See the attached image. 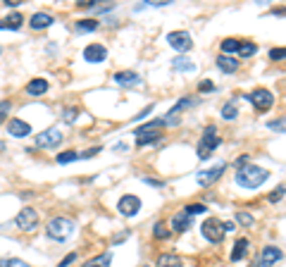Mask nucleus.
<instances>
[{
    "mask_svg": "<svg viewBox=\"0 0 286 267\" xmlns=\"http://www.w3.org/2000/svg\"><path fill=\"white\" fill-rule=\"evenodd\" d=\"M269 179V172L258 165H243L236 169V184L243 189H260Z\"/></svg>",
    "mask_w": 286,
    "mask_h": 267,
    "instance_id": "nucleus-1",
    "label": "nucleus"
},
{
    "mask_svg": "<svg viewBox=\"0 0 286 267\" xmlns=\"http://www.w3.org/2000/svg\"><path fill=\"white\" fill-rule=\"evenodd\" d=\"M162 127H165L162 120L146 122L143 127H138V129H136V146H151V143H155V141H160Z\"/></svg>",
    "mask_w": 286,
    "mask_h": 267,
    "instance_id": "nucleus-2",
    "label": "nucleus"
},
{
    "mask_svg": "<svg viewBox=\"0 0 286 267\" xmlns=\"http://www.w3.org/2000/svg\"><path fill=\"white\" fill-rule=\"evenodd\" d=\"M48 236L55 241H67L74 234V220L69 217H55V220L48 222Z\"/></svg>",
    "mask_w": 286,
    "mask_h": 267,
    "instance_id": "nucleus-3",
    "label": "nucleus"
},
{
    "mask_svg": "<svg viewBox=\"0 0 286 267\" xmlns=\"http://www.w3.org/2000/svg\"><path fill=\"white\" fill-rule=\"evenodd\" d=\"M217 146H220L217 129H214L212 124H207L205 131H203V136H200V143H198V157H200V160H207V157L212 155V150Z\"/></svg>",
    "mask_w": 286,
    "mask_h": 267,
    "instance_id": "nucleus-4",
    "label": "nucleus"
},
{
    "mask_svg": "<svg viewBox=\"0 0 286 267\" xmlns=\"http://www.w3.org/2000/svg\"><path fill=\"white\" fill-rule=\"evenodd\" d=\"M200 234H203L210 243H220V241L224 239V222L217 220V217H207V220L200 224Z\"/></svg>",
    "mask_w": 286,
    "mask_h": 267,
    "instance_id": "nucleus-5",
    "label": "nucleus"
},
{
    "mask_svg": "<svg viewBox=\"0 0 286 267\" xmlns=\"http://www.w3.org/2000/svg\"><path fill=\"white\" fill-rule=\"evenodd\" d=\"M255 108H258V112H267L272 105H274V93L267 91V88H255L253 93H248L246 96Z\"/></svg>",
    "mask_w": 286,
    "mask_h": 267,
    "instance_id": "nucleus-6",
    "label": "nucleus"
},
{
    "mask_svg": "<svg viewBox=\"0 0 286 267\" xmlns=\"http://www.w3.org/2000/svg\"><path fill=\"white\" fill-rule=\"evenodd\" d=\"M117 210L119 215H124V217H134L136 212L141 210V198L138 196H131V194H124L117 203Z\"/></svg>",
    "mask_w": 286,
    "mask_h": 267,
    "instance_id": "nucleus-7",
    "label": "nucleus"
},
{
    "mask_svg": "<svg viewBox=\"0 0 286 267\" xmlns=\"http://www.w3.org/2000/svg\"><path fill=\"white\" fill-rule=\"evenodd\" d=\"M167 43L179 53H186V50L193 48V41H191L188 31H172V34H167Z\"/></svg>",
    "mask_w": 286,
    "mask_h": 267,
    "instance_id": "nucleus-8",
    "label": "nucleus"
},
{
    "mask_svg": "<svg viewBox=\"0 0 286 267\" xmlns=\"http://www.w3.org/2000/svg\"><path fill=\"white\" fill-rule=\"evenodd\" d=\"M15 222H17V227L22 231H34L36 227H38V212H36L34 208H24V210H19Z\"/></svg>",
    "mask_w": 286,
    "mask_h": 267,
    "instance_id": "nucleus-9",
    "label": "nucleus"
},
{
    "mask_svg": "<svg viewBox=\"0 0 286 267\" xmlns=\"http://www.w3.org/2000/svg\"><path fill=\"white\" fill-rule=\"evenodd\" d=\"M62 138L64 136H62V131L60 129H45L36 136V146L38 148H55V146L62 143Z\"/></svg>",
    "mask_w": 286,
    "mask_h": 267,
    "instance_id": "nucleus-10",
    "label": "nucleus"
},
{
    "mask_svg": "<svg viewBox=\"0 0 286 267\" xmlns=\"http://www.w3.org/2000/svg\"><path fill=\"white\" fill-rule=\"evenodd\" d=\"M84 60H86V62H93V65L105 62L107 60V48L103 46V43H91V46L84 48Z\"/></svg>",
    "mask_w": 286,
    "mask_h": 267,
    "instance_id": "nucleus-11",
    "label": "nucleus"
},
{
    "mask_svg": "<svg viewBox=\"0 0 286 267\" xmlns=\"http://www.w3.org/2000/svg\"><path fill=\"white\" fill-rule=\"evenodd\" d=\"M224 169H227V165L220 162V165H214V167H210V169H205V172H200V174H198V184H200V186L214 184V182L224 174Z\"/></svg>",
    "mask_w": 286,
    "mask_h": 267,
    "instance_id": "nucleus-12",
    "label": "nucleus"
},
{
    "mask_svg": "<svg viewBox=\"0 0 286 267\" xmlns=\"http://www.w3.org/2000/svg\"><path fill=\"white\" fill-rule=\"evenodd\" d=\"M281 248H277V246H267V248H262V253H260V267H272L277 265L279 260H281Z\"/></svg>",
    "mask_w": 286,
    "mask_h": 267,
    "instance_id": "nucleus-13",
    "label": "nucleus"
},
{
    "mask_svg": "<svg viewBox=\"0 0 286 267\" xmlns=\"http://www.w3.org/2000/svg\"><path fill=\"white\" fill-rule=\"evenodd\" d=\"M8 129H10V136H15V138H24V136H29L31 134V124L29 122H24V120H10L8 122Z\"/></svg>",
    "mask_w": 286,
    "mask_h": 267,
    "instance_id": "nucleus-14",
    "label": "nucleus"
},
{
    "mask_svg": "<svg viewBox=\"0 0 286 267\" xmlns=\"http://www.w3.org/2000/svg\"><path fill=\"white\" fill-rule=\"evenodd\" d=\"M191 224H193V217L186 215L184 210L177 212V215L172 217V229H174V231H188V229H191Z\"/></svg>",
    "mask_w": 286,
    "mask_h": 267,
    "instance_id": "nucleus-15",
    "label": "nucleus"
},
{
    "mask_svg": "<svg viewBox=\"0 0 286 267\" xmlns=\"http://www.w3.org/2000/svg\"><path fill=\"white\" fill-rule=\"evenodd\" d=\"M50 24H53V17H50L48 12H36V15H31V19H29V27L36 29V31L48 29Z\"/></svg>",
    "mask_w": 286,
    "mask_h": 267,
    "instance_id": "nucleus-16",
    "label": "nucleus"
},
{
    "mask_svg": "<svg viewBox=\"0 0 286 267\" xmlns=\"http://www.w3.org/2000/svg\"><path fill=\"white\" fill-rule=\"evenodd\" d=\"M115 81L122 83V86H138V83H141V76L136 72H117Z\"/></svg>",
    "mask_w": 286,
    "mask_h": 267,
    "instance_id": "nucleus-17",
    "label": "nucleus"
},
{
    "mask_svg": "<svg viewBox=\"0 0 286 267\" xmlns=\"http://www.w3.org/2000/svg\"><path fill=\"white\" fill-rule=\"evenodd\" d=\"M217 67H220V72L232 74L239 69V60H234V57H229V55H220L217 57Z\"/></svg>",
    "mask_w": 286,
    "mask_h": 267,
    "instance_id": "nucleus-18",
    "label": "nucleus"
},
{
    "mask_svg": "<svg viewBox=\"0 0 286 267\" xmlns=\"http://www.w3.org/2000/svg\"><path fill=\"white\" fill-rule=\"evenodd\" d=\"M45 91H48V79H31L27 86L29 96H43Z\"/></svg>",
    "mask_w": 286,
    "mask_h": 267,
    "instance_id": "nucleus-19",
    "label": "nucleus"
},
{
    "mask_svg": "<svg viewBox=\"0 0 286 267\" xmlns=\"http://www.w3.org/2000/svg\"><path fill=\"white\" fill-rule=\"evenodd\" d=\"M248 255V239H239L234 243V250H232V260L234 262H239Z\"/></svg>",
    "mask_w": 286,
    "mask_h": 267,
    "instance_id": "nucleus-20",
    "label": "nucleus"
},
{
    "mask_svg": "<svg viewBox=\"0 0 286 267\" xmlns=\"http://www.w3.org/2000/svg\"><path fill=\"white\" fill-rule=\"evenodd\" d=\"M158 267H184V260L174 255V253H165L158 258Z\"/></svg>",
    "mask_w": 286,
    "mask_h": 267,
    "instance_id": "nucleus-21",
    "label": "nucleus"
},
{
    "mask_svg": "<svg viewBox=\"0 0 286 267\" xmlns=\"http://www.w3.org/2000/svg\"><path fill=\"white\" fill-rule=\"evenodd\" d=\"M110 262H112V253H100L96 258L86 260L84 267H110Z\"/></svg>",
    "mask_w": 286,
    "mask_h": 267,
    "instance_id": "nucleus-22",
    "label": "nucleus"
},
{
    "mask_svg": "<svg viewBox=\"0 0 286 267\" xmlns=\"http://www.w3.org/2000/svg\"><path fill=\"white\" fill-rule=\"evenodd\" d=\"M22 22H24V17H22L19 12H12V15H8V17L0 22V29H19Z\"/></svg>",
    "mask_w": 286,
    "mask_h": 267,
    "instance_id": "nucleus-23",
    "label": "nucleus"
},
{
    "mask_svg": "<svg viewBox=\"0 0 286 267\" xmlns=\"http://www.w3.org/2000/svg\"><path fill=\"white\" fill-rule=\"evenodd\" d=\"M172 67H174L177 72H193V69H196V65H193L188 57H181V55L172 60Z\"/></svg>",
    "mask_w": 286,
    "mask_h": 267,
    "instance_id": "nucleus-24",
    "label": "nucleus"
},
{
    "mask_svg": "<svg viewBox=\"0 0 286 267\" xmlns=\"http://www.w3.org/2000/svg\"><path fill=\"white\" fill-rule=\"evenodd\" d=\"M255 50H258V46H255V43L243 41V43H239V50H236V53H239V57H250Z\"/></svg>",
    "mask_w": 286,
    "mask_h": 267,
    "instance_id": "nucleus-25",
    "label": "nucleus"
},
{
    "mask_svg": "<svg viewBox=\"0 0 286 267\" xmlns=\"http://www.w3.org/2000/svg\"><path fill=\"white\" fill-rule=\"evenodd\" d=\"M153 234H155V239H170L172 231L167 229V224H165V222H158V224L153 227Z\"/></svg>",
    "mask_w": 286,
    "mask_h": 267,
    "instance_id": "nucleus-26",
    "label": "nucleus"
},
{
    "mask_svg": "<svg viewBox=\"0 0 286 267\" xmlns=\"http://www.w3.org/2000/svg\"><path fill=\"white\" fill-rule=\"evenodd\" d=\"M77 29H79V31H96V29H98V22H96V19H79V22H77Z\"/></svg>",
    "mask_w": 286,
    "mask_h": 267,
    "instance_id": "nucleus-27",
    "label": "nucleus"
},
{
    "mask_svg": "<svg viewBox=\"0 0 286 267\" xmlns=\"http://www.w3.org/2000/svg\"><path fill=\"white\" fill-rule=\"evenodd\" d=\"M222 117H224V120H229V122L239 117V110H236V105H234V103H227V105L222 108Z\"/></svg>",
    "mask_w": 286,
    "mask_h": 267,
    "instance_id": "nucleus-28",
    "label": "nucleus"
},
{
    "mask_svg": "<svg viewBox=\"0 0 286 267\" xmlns=\"http://www.w3.org/2000/svg\"><path fill=\"white\" fill-rule=\"evenodd\" d=\"M239 43H241L239 38H224V41H222V50H224V53H236V50H239Z\"/></svg>",
    "mask_w": 286,
    "mask_h": 267,
    "instance_id": "nucleus-29",
    "label": "nucleus"
},
{
    "mask_svg": "<svg viewBox=\"0 0 286 267\" xmlns=\"http://www.w3.org/2000/svg\"><path fill=\"white\" fill-rule=\"evenodd\" d=\"M77 157H79V153H74V150H67V153H60V155L55 157V160H57L60 165H67V162H74Z\"/></svg>",
    "mask_w": 286,
    "mask_h": 267,
    "instance_id": "nucleus-30",
    "label": "nucleus"
},
{
    "mask_svg": "<svg viewBox=\"0 0 286 267\" xmlns=\"http://www.w3.org/2000/svg\"><path fill=\"white\" fill-rule=\"evenodd\" d=\"M207 208L205 205H203V203H191V205H186V208H184V212H186V215H191V217H193V215H200V212H205Z\"/></svg>",
    "mask_w": 286,
    "mask_h": 267,
    "instance_id": "nucleus-31",
    "label": "nucleus"
},
{
    "mask_svg": "<svg viewBox=\"0 0 286 267\" xmlns=\"http://www.w3.org/2000/svg\"><path fill=\"white\" fill-rule=\"evenodd\" d=\"M0 267H31V265L17 258H5V260H0Z\"/></svg>",
    "mask_w": 286,
    "mask_h": 267,
    "instance_id": "nucleus-32",
    "label": "nucleus"
},
{
    "mask_svg": "<svg viewBox=\"0 0 286 267\" xmlns=\"http://www.w3.org/2000/svg\"><path fill=\"white\" fill-rule=\"evenodd\" d=\"M236 220H239V224H243V227H253V215L250 212H236Z\"/></svg>",
    "mask_w": 286,
    "mask_h": 267,
    "instance_id": "nucleus-33",
    "label": "nucleus"
},
{
    "mask_svg": "<svg viewBox=\"0 0 286 267\" xmlns=\"http://www.w3.org/2000/svg\"><path fill=\"white\" fill-rule=\"evenodd\" d=\"M281 198H284V184L279 186V189H274V191L269 194V203H279Z\"/></svg>",
    "mask_w": 286,
    "mask_h": 267,
    "instance_id": "nucleus-34",
    "label": "nucleus"
},
{
    "mask_svg": "<svg viewBox=\"0 0 286 267\" xmlns=\"http://www.w3.org/2000/svg\"><path fill=\"white\" fill-rule=\"evenodd\" d=\"M10 108H12V105H10V101H3V103H0V124H3V120H5V115L10 112Z\"/></svg>",
    "mask_w": 286,
    "mask_h": 267,
    "instance_id": "nucleus-35",
    "label": "nucleus"
},
{
    "mask_svg": "<svg viewBox=\"0 0 286 267\" xmlns=\"http://www.w3.org/2000/svg\"><path fill=\"white\" fill-rule=\"evenodd\" d=\"M284 57V48H272L269 50V60H281Z\"/></svg>",
    "mask_w": 286,
    "mask_h": 267,
    "instance_id": "nucleus-36",
    "label": "nucleus"
},
{
    "mask_svg": "<svg viewBox=\"0 0 286 267\" xmlns=\"http://www.w3.org/2000/svg\"><path fill=\"white\" fill-rule=\"evenodd\" d=\"M198 88H200L203 93H212L214 91V83L212 81H200V83H198Z\"/></svg>",
    "mask_w": 286,
    "mask_h": 267,
    "instance_id": "nucleus-37",
    "label": "nucleus"
},
{
    "mask_svg": "<svg viewBox=\"0 0 286 267\" xmlns=\"http://www.w3.org/2000/svg\"><path fill=\"white\" fill-rule=\"evenodd\" d=\"M74 115H77V110H74V108H69V110L62 112V120L64 122H74Z\"/></svg>",
    "mask_w": 286,
    "mask_h": 267,
    "instance_id": "nucleus-38",
    "label": "nucleus"
},
{
    "mask_svg": "<svg viewBox=\"0 0 286 267\" xmlns=\"http://www.w3.org/2000/svg\"><path fill=\"white\" fill-rule=\"evenodd\" d=\"M74 260H77V253H69V255H67V258H64V260H62V262H60V265H57V267H67V265H72Z\"/></svg>",
    "mask_w": 286,
    "mask_h": 267,
    "instance_id": "nucleus-39",
    "label": "nucleus"
},
{
    "mask_svg": "<svg viewBox=\"0 0 286 267\" xmlns=\"http://www.w3.org/2000/svg\"><path fill=\"white\" fill-rule=\"evenodd\" d=\"M98 153H100V148L96 146V148H91V150H86V153H81L79 157H84V160H86V157H93V155H98Z\"/></svg>",
    "mask_w": 286,
    "mask_h": 267,
    "instance_id": "nucleus-40",
    "label": "nucleus"
},
{
    "mask_svg": "<svg viewBox=\"0 0 286 267\" xmlns=\"http://www.w3.org/2000/svg\"><path fill=\"white\" fill-rule=\"evenodd\" d=\"M269 129H277V131H284V120H277V122H269Z\"/></svg>",
    "mask_w": 286,
    "mask_h": 267,
    "instance_id": "nucleus-41",
    "label": "nucleus"
},
{
    "mask_svg": "<svg viewBox=\"0 0 286 267\" xmlns=\"http://www.w3.org/2000/svg\"><path fill=\"white\" fill-rule=\"evenodd\" d=\"M3 5L5 8H17V5H22V0H3Z\"/></svg>",
    "mask_w": 286,
    "mask_h": 267,
    "instance_id": "nucleus-42",
    "label": "nucleus"
},
{
    "mask_svg": "<svg viewBox=\"0 0 286 267\" xmlns=\"http://www.w3.org/2000/svg\"><path fill=\"white\" fill-rule=\"evenodd\" d=\"M243 165H248V155H241L239 160H236V169H239V167H243Z\"/></svg>",
    "mask_w": 286,
    "mask_h": 267,
    "instance_id": "nucleus-43",
    "label": "nucleus"
},
{
    "mask_svg": "<svg viewBox=\"0 0 286 267\" xmlns=\"http://www.w3.org/2000/svg\"><path fill=\"white\" fill-rule=\"evenodd\" d=\"M143 182H146V184H151V186H160V189H162V182H158V179H143Z\"/></svg>",
    "mask_w": 286,
    "mask_h": 267,
    "instance_id": "nucleus-44",
    "label": "nucleus"
}]
</instances>
